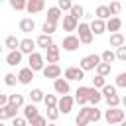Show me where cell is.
Listing matches in <instances>:
<instances>
[{
    "label": "cell",
    "instance_id": "cell-1",
    "mask_svg": "<svg viewBox=\"0 0 126 126\" xmlns=\"http://www.w3.org/2000/svg\"><path fill=\"white\" fill-rule=\"evenodd\" d=\"M124 118H126V114H124V110H122L120 106H116V108H108V110L104 112V120H106L108 124H120Z\"/></svg>",
    "mask_w": 126,
    "mask_h": 126
},
{
    "label": "cell",
    "instance_id": "cell-2",
    "mask_svg": "<svg viewBox=\"0 0 126 126\" xmlns=\"http://www.w3.org/2000/svg\"><path fill=\"white\" fill-rule=\"evenodd\" d=\"M100 63V57L96 53H91V55H85L79 63V69L81 71H94V67Z\"/></svg>",
    "mask_w": 126,
    "mask_h": 126
},
{
    "label": "cell",
    "instance_id": "cell-3",
    "mask_svg": "<svg viewBox=\"0 0 126 126\" xmlns=\"http://www.w3.org/2000/svg\"><path fill=\"white\" fill-rule=\"evenodd\" d=\"M73 104H75V100H73L71 94H61V98H57V106L55 108L59 110V114H69Z\"/></svg>",
    "mask_w": 126,
    "mask_h": 126
},
{
    "label": "cell",
    "instance_id": "cell-4",
    "mask_svg": "<svg viewBox=\"0 0 126 126\" xmlns=\"http://www.w3.org/2000/svg\"><path fill=\"white\" fill-rule=\"evenodd\" d=\"M43 65H45V61H43V55H41V53L33 51V53L28 55V67H30L33 73H35V71H41Z\"/></svg>",
    "mask_w": 126,
    "mask_h": 126
},
{
    "label": "cell",
    "instance_id": "cell-5",
    "mask_svg": "<svg viewBox=\"0 0 126 126\" xmlns=\"http://www.w3.org/2000/svg\"><path fill=\"white\" fill-rule=\"evenodd\" d=\"M77 30H79V43H83V45H89L91 41H93V33H91V30H89V24H85V22H81V24H77Z\"/></svg>",
    "mask_w": 126,
    "mask_h": 126
},
{
    "label": "cell",
    "instance_id": "cell-6",
    "mask_svg": "<svg viewBox=\"0 0 126 126\" xmlns=\"http://www.w3.org/2000/svg\"><path fill=\"white\" fill-rule=\"evenodd\" d=\"M41 73H43V77L45 79H59L61 77V67L57 65V63H47V65H43V69H41Z\"/></svg>",
    "mask_w": 126,
    "mask_h": 126
},
{
    "label": "cell",
    "instance_id": "cell-7",
    "mask_svg": "<svg viewBox=\"0 0 126 126\" xmlns=\"http://www.w3.org/2000/svg\"><path fill=\"white\" fill-rule=\"evenodd\" d=\"M79 37L77 35H73V33H69V35H65L63 37V41H61V47L65 49V51H69V53H73V51H77L79 49Z\"/></svg>",
    "mask_w": 126,
    "mask_h": 126
},
{
    "label": "cell",
    "instance_id": "cell-8",
    "mask_svg": "<svg viewBox=\"0 0 126 126\" xmlns=\"http://www.w3.org/2000/svg\"><path fill=\"white\" fill-rule=\"evenodd\" d=\"M18 51H20L22 55H30V53H33V51H35V39H32V37H24V39H20V43H18Z\"/></svg>",
    "mask_w": 126,
    "mask_h": 126
},
{
    "label": "cell",
    "instance_id": "cell-9",
    "mask_svg": "<svg viewBox=\"0 0 126 126\" xmlns=\"http://www.w3.org/2000/svg\"><path fill=\"white\" fill-rule=\"evenodd\" d=\"M63 79L65 81H83L85 79V71H81L79 67H67L63 71Z\"/></svg>",
    "mask_w": 126,
    "mask_h": 126
},
{
    "label": "cell",
    "instance_id": "cell-10",
    "mask_svg": "<svg viewBox=\"0 0 126 126\" xmlns=\"http://www.w3.org/2000/svg\"><path fill=\"white\" fill-rule=\"evenodd\" d=\"M59 55H61L59 45L51 43V45L45 49V57H43V61H47V63H57V61H59Z\"/></svg>",
    "mask_w": 126,
    "mask_h": 126
},
{
    "label": "cell",
    "instance_id": "cell-11",
    "mask_svg": "<svg viewBox=\"0 0 126 126\" xmlns=\"http://www.w3.org/2000/svg\"><path fill=\"white\" fill-rule=\"evenodd\" d=\"M45 10V0H26V12L28 14H39Z\"/></svg>",
    "mask_w": 126,
    "mask_h": 126
},
{
    "label": "cell",
    "instance_id": "cell-12",
    "mask_svg": "<svg viewBox=\"0 0 126 126\" xmlns=\"http://www.w3.org/2000/svg\"><path fill=\"white\" fill-rule=\"evenodd\" d=\"M16 79H18V83H20V85H30V83H32V79H33V71H32L30 67H22V69L18 71Z\"/></svg>",
    "mask_w": 126,
    "mask_h": 126
},
{
    "label": "cell",
    "instance_id": "cell-13",
    "mask_svg": "<svg viewBox=\"0 0 126 126\" xmlns=\"http://www.w3.org/2000/svg\"><path fill=\"white\" fill-rule=\"evenodd\" d=\"M16 116H18V108H14V106H10V104L0 106V122L12 120V118H16Z\"/></svg>",
    "mask_w": 126,
    "mask_h": 126
},
{
    "label": "cell",
    "instance_id": "cell-14",
    "mask_svg": "<svg viewBox=\"0 0 126 126\" xmlns=\"http://www.w3.org/2000/svg\"><path fill=\"white\" fill-rule=\"evenodd\" d=\"M53 89H55V93L57 94H69V91H71V85H69V81H65V79H55L53 81Z\"/></svg>",
    "mask_w": 126,
    "mask_h": 126
},
{
    "label": "cell",
    "instance_id": "cell-15",
    "mask_svg": "<svg viewBox=\"0 0 126 126\" xmlns=\"http://www.w3.org/2000/svg\"><path fill=\"white\" fill-rule=\"evenodd\" d=\"M61 22H63V30L65 32H75L77 30V24H79L71 14H63L61 16Z\"/></svg>",
    "mask_w": 126,
    "mask_h": 126
},
{
    "label": "cell",
    "instance_id": "cell-16",
    "mask_svg": "<svg viewBox=\"0 0 126 126\" xmlns=\"http://www.w3.org/2000/svg\"><path fill=\"white\" fill-rule=\"evenodd\" d=\"M104 28L108 30V32H120V28H122V20L118 18V16H110L106 22H104Z\"/></svg>",
    "mask_w": 126,
    "mask_h": 126
},
{
    "label": "cell",
    "instance_id": "cell-17",
    "mask_svg": "<svg viewBox=\"0 0 126 126\" xmlns=\"http://www.w3.org/2000/svg\"><path fill=\"white\" fill-rule=\"evenodd\" d=\"M89 30H91V33H93V35H100V33H104V32H106L104 22H102V20H98V18H93V22L89 24Z\"/></svg>",
    "mask_w": 126,
    "mask_h": 126
},
{
    "label": "cell",
    "instance_id": "cell-18",
    "mask_svg": "<svg viewBox=\"0 0 126 126\" xmlns=\"http://www.w3.org/2000/svg\"><path fill=\"white\" fill-rule=\"evenodd\" d=\"M22 53L18 51V49H14V51H8V55H6V65H10V67H16V65H20L22 63Z\"/></svg>",
    "mask_w": 126,
    "mask_h": 126
},
{
    "label": "cell",
    "instance_id": "cell-19",
    "mask_svg": "<svg viewBox=\"0 0 126 126\" xmlns=\"http://www.w3.org/2000/svg\"><path fill=\"white\" fill-rule=\"evenodd\" d=\"M102 100V94H100V91L98 89H93V87H89V94H87V102L91 104V106H96L98 102Z\"/></svg>",
    "mask_w": 126,
    "mask_h": 126
},
{
    "label": "cell",
    "instance_id": "cell-20",
    "mask_svg": "<svg viewBox=\"0 0 126 126\" xmlns=\"http://www.w3.org/2000/svg\"><path fill=\"white\" fill-rule=\"evenodd\" d=\"M61 16H63V12H61L57 6H51V8H47V20H45V22L57 24V22L61 20Z\"/></svg>",
    "mask_w": 126,
    "mask_h": 126
},
{
    "label": "cell",
    "instance_id": "cell-21",
    "mask_svg": "<svg viewBox=\"0 0 126 126\" xmlns=\"http://www.w3.org/2000/svg\"><path fill=\"white\" fill-rule=\"evenodd\" d=\"M122 45H126V37H124V33H122V32H114V33H110V47H122Z\"/></svg>",
    "mask_w": 126,
    "mask_h": 126
},
{
    "label": "cell",
    "instance_id": "cell-22",
    "mask_svg": "<svg viewBox=\"0 0 126 126\" xmlns=\"http://www.w3.org/2000/svg\"><path fill=\"white\" fill-rule=\"evenodd\" d=\"M33 30H35V22H33V18H22V20H20V32L30 33V32H33Z\"/></svg>",
    "mask_w": 126,
    "mask_h": 126
},
{
    "label": "cell",
    "instance_id": "cell-23",
    "mask_svg": "<svg viewBox=\"0 0 126 126\" xmlns=\"http://www.w3.org/2000/svg\"><path fill=\"white\" fill-rule=\"evenodd\" d=\"M53 43V37L51 35H45V33H39L35 37V47H41V49H47L49 45Z\"/></svg>",
    "mask_w": 126,
    "mask_h": 126
},
{
    "label": "cell",
    "instance_id": "cell-24",
    "mask_svg": "<svg viewBox=\"0 0 126 126\" xmlns=\"http://www.w3.org/2000/svg\"><path fill=\"white\" fill-rule=\"evenodd\" d=\"M8 104L20 110V108L24 106V94H18V93H14V94H8Z\"/></svg>",
    "mask_w": 126,
    "mask_h": 126
},
{
    "label": "cell",
    "instance_id": "cell-25",
    "mask_svg": "<svg viewBox=\"0 0 126 126\" xmlns=\"http://www.w3.org/2000/svg\"><path fill=\"white\" fill-rule=\"evenodd\" d=\"M22 108H24V118H26L28 122H30L33 116H37V114H39V112H37V106H35L33 102H30V104H24Z\"/></svg>",
    "mask_w": 126,
    "mask_h": 126
},
{
    "label": "cell",
    "instance_id": "cell-26",
    "mask_svg": "<svg viewBox=\"0 0 126 126\" xmlns=\"http://www.w3.org/2000/svg\"><path fill=\"white\" fill-rule=\"evenodd\" d=\"M87 116H89V124H91V122H98V120L102 118L98 106H91V104L87 106Z\"/></svg>",
    "mask_w": 126,
    "mask_h": 126
},
{
    "label": "cell",
    "instance_id": "cell-27",
    "mask_svg": "<svg viewBox=\"0 0 126 126\" xmlns=\"http://www.w3.org/2000/svg\"><path fill=\"white\" fill-rule=\"evenodd\" d=\"M94 16H96L98 20H102V22H106V20L110 18V12H108V6H104V4H100V6H96V10H94Z\"/></svg>",
    "mask_w": 126,
    "mask_h": 126
},
{
    "label": "cell",
    "instance_id": "cell-28",
    "mask_svg": "<svg viewBox=\"0 0 126 126\" xmlns=\"http://www.w3.org/2000/svg\"><path fill=\"white\" fill-rule=\"evenodd\" d=\"M75 124H77V126H87V124H89V116H87V106H83V108L79 110V114H77V118H75Z\"/></svg>",
    "mask_w": 126,
    "mask_h": 126
},
{
    "label": "cell",
    "instance_id": "cell-29",
    "mask_svg": "<svg viewBox=\"0 0 126 126\" xmlns=\"http://www.w3.org/2000/svg\"><path fill=\"white\" fill-rule=\"evenodd\" d=\"M69 14L79 22V18H83V16H85V8H83L81 4H73V6H71V10H69Z\"/></svg>",
    "mask_w": 126,
    "mask_h": 126
},
{
    "label": "cell",
    "instance_id": "cell-30",
    "mask_svg": "<svg viewBox=\"0 0 126 126\" xmlns=\"http://www.w3.org/2000/svg\"><path fill=\"white\" fill-rule=\"evenodd\" d=\"M110 69H112V65H108V63H98L96 67H94V71H96V75H100V77H106V75H110Z\"/></svg>",
    "mask_w": 126,
    "mask_h": 126
},
{
    "label": "cell",
    "instance_id": "cell-31",
    "mask_svg": "<svg viewBox=\"0 0 126 126\" xmlns=\"http://www.w3.org/2000/svg\"><path fill=\"white\" fill-rule=\"evenodd\" d=\"M18 43H20V39H18L16 35H8V37L4 39V47H8L10 51H14V49H18Z\"/></svg>",
    "mask_w": 126,
    "mask_h": 126
},
{
    "label": "cell",
    "instance_id": "cell-32",
    "mask_svg": "<svg viewBox=\"0 0 126 126\" xmlns=\"http://www.w3.org/2000/svg\"><path fill=\"white\" fill-rule=\"evenodd\" d=\"M98 57H100V61H102V63H108V65H112V63H114V59H116V57H114V51H110V49H104Z\"/></svg>",
    "mask_w": 126,
    "mask_h": 126
},
{
    "label": "cell",
    "instance_id": "cell-33",
    "mask_svg": "<svg viewBox=\"0 0 126 126\" xmlns=\"http://www.w3.org/2000/svg\"><path fill=\"white\" fill-rule=\"evenodd\" d=\"M43 96H45V93H43L41 89H37V87H35V89H32V93H30V98H32V102H33V104H35V102H41V100H43Z\"/></svg>",
    "mask_w": 126,
    "mask_h": 126
},
{
    "label": "cell",
    "instance_id": "cell-34",
    "mask_svg": "<svg viewBox=\"0 0 126 126\" xmlns=\"http://www.w3.org/2000/svg\"><path fill=\"white\" fill-rule=\"evenodd\" d=\"M55 30H57V24H51V22H43V26H41V32L45 35H53Z\"/></svg>",
    "mask_w": 126,
    "mask_h": 126
},
{
    "label": "cell",
    "instance_id": "cell-35",
    "mask_svg": "<svg viewBox=\"0 0 126 126\" xmlns=\"http://www.w3.org/2000/svg\"><path fill=\"white\" fill-rule=\"evenodd\" d=\"M104 100H106L108 108H116V106H120V96H118V94H110V96H104Z\"/></svg>",
    "mask_w": 126,
    "mask_h": 126
},
{
    "label": "cell",
    "instance_id": "cell-36",
    "mask_svg": "<svg viewBox=\"0 0 126 126\" xmlns=\"http://www.w3.org/2000/svg\"><path fill=\"white\" fill-rule=\"evenodd\" d=\"M8 4H10V8L16 10V12L26 10V0H8Z\"/></svg>",
    "mask_w": 126,
    "mask_h": 126
},
{
    "label": "cell",
    "instance_id": "cell-37",
    "mask_svg": "<svg viewBox=\"0 0 126 126\" xmlns=\"http://www.w3.org/2000/svg\"><path fill=\"white\" fill-rule=\"evenodd\" d=\"M108 12H110V16H118V14L122 12V4H120L118 0L110 2V6H108Z\"/></svg>",
    "mask_w": 126,
    "mask_h": 126
},
{
    "label": "cell",
    "instance_id": "cell-38",
    "mask_svg": "<svg viewBox=\"0 0 126 126\" xmlns=\"http://www.w3.org/2000/svg\"><path fill=\"white\" fill-rule=\"evenodd\" d=\"M43 102H45L47 108H55V106H57V96H55V94H45V96H43Z\"/></svg>",
    "mask_w": 126,
    "mask_h": 126
},
{
    "label": "cell",
    "instance_id": "cell-39",
    "mask_svg": "<svg viewBox=\"0 0 126 126\" xmlns=\"http://www.w3.org/2000/svg\"><path fill=\"white\" fill-rule=\"evenodd\" d=\"M30 124H32V126H47V118L41 116V114H37V116H33V118L30 120Z\"/></svg>",
    "mask_w": 126,
    "mask_h": 126
},
{
    "label": "cell",
    "instance_id": "cell-40",
    "mask_svg": "<svg viewBox=\"0 0 126 126\" xmlns=\"http://www.w3.org/2000/svg\"><path fill=\"white\" fill-rule=\"evenodd\" d=\"M104 85H106V77L94 75V79H93V89H102Z\"/></svg>",
    "mask_w": 126,
    "mask_h": 126
},
{
    "label": "cell",
    "instance_id": "cell-41",
    "mask_svg": "<svg viewBox=\"0 0 126 126\" xmlns=\"http://www.w3.org/2000/svg\"><path fill=\"white\" fill-rule=\"evenodd\" d=\"M116 89H126V73H118L116 75Z\"/></svg>",
    "mask_w": 126,
    "mask_h": 126
},
{
    "label": "cell",
    "instance_id": "cell-42",
    "mask_svg": "<svg viewBox=\"0 0 126 126\" xmlns=\"http://www.w3.org/2000/svg\"><path fill=\"white\" fill-rule=\"evenodd\" d=\"M71 6H73V2H71V0H57V8H59L61 12H69V10H71Z\"/></svg>",
    "mask_w": 126,
    "mask_h": 126
},
{
    "label": "cell",
    "instance_id": "cell-43",
    "mask_svg": "<svg viewBox=\"0 0 126 126\" xmlns=\"http://www.w3.org/2000/svg\"><path fill=\"white\" fill-rule=\"evenodd\" d=\"M4 83H6L8 87H16L18 79H16V75H14V73H6V75H4Z\"/></svg>",
    "mask_w": 126,
    "mask_h": 126
},
{
    "label": "cell",
    "instance_id": "cell-44",
    "mask_svg": "<svg viewBox=\"0 0 126 126\" xmlns=\"http://www.w3.org/2000/svg\"><path fill=\"white\" fill-rule=\"evenodd\" d=\"M100 94H102V98H104V96H110V94H116V87H114V85H104Z\"/></svg>",
    "mask_w": 126,
    "mask_h": 126
},
{
    "label": "cell",
    "instance_id": "cell-45",
    "mask_svg": "<svg viewBox=\"0 0 126 126\" xmlns=\"http://www.w3.org/2000/svg\"><path fill=\"white\" fill-rule=\"evenodd\" d=\"M114 57H116L118 61H126V45H122V47H116V53H114Z\"/></svg>",
    "mask_w": 126,
    "mask_h": 126
},
{
    "label": "cell",
    "instance_id": "cell-46",
    "mask_svg": "<svg viewBox=\"0 0 126 126\" xmlns=\"http://www.w3.org/2000/svg\"><path fill=\"white\" fill-rule=\"evenodd\" d=\"M87 94H89V87H83V85H81V87L77 89V96H75V98H85V100H87Z\"/></svg>",
    "mask_w": 126,
    "mask_h": 126
},
{
    "label": "cell",
    "instance_id": "cell-47",
    "mask_svg": "<svg viewBox=\"0 0 126 126\" xmlns=\"http://www.w3.org/2000/svg\"><path fill=\"white\" fill-rule=\"evenodd\" d=\"M57 118H59V110H57V108H47V120L55 122Z\"/></svg>",
    "mask_w": 126,
    "mask_h": 126
},
{
    "label": "cell",
    "instance_id": "cell-48",
    "mask_svg": "<svg viewBox=\"0 0 126 126\" xmlns=\"http://www.w3.org/2000/svg\"><path fill=\"white\" fill-rule=\"evenodd\" d=\"M12 126H28V120L24 116H16V118H12Z\"/></svg>",
    "mask_w": 126,
    "mask_h": 126
},
{
    "label": "cell",
    "instance_id": "cell-49",
    "mask_svg": "<svg viewBox=\"0 0 126 126\" xmlns=\"http://www.w3.org/2000/svg\"><path fill=\"white\" fill-rule=\"evenodd\" d=\"M4 104H8V94H2L0 93V106H4Z\"/></svg>",
    "mask_w": 126,
    "mask_h": 126
},
{
    "label": "cell",
    "instance_id": "cell-50",
    "mask_svg": "<svg viewBox=\"0 0 126 126\" xmlns=\"http://www.w3.org/2000/svg\"><path fill=\"white\" fill-rule=\"evenodd\" d=\"M118 126H126V122H124V120H122V122H120V124H118Z\"/></svg>",
    "mask_w": 126,
    "mask_h": 126
},
{
    "label": "cell",
    "instance_id": "cell-51",
    "mask_svg": "<svg viewBox=\"0 0 126 126\" xmlns=\"http://www.w3.org/2000/svg\"><path fill=\"white\" fill-rule=\"evenodd\" d=\"M47 126H57V124H55V122H51V124H47Z\"/></svg>",
    "mask_w": 126,
    "mask_h": 126
},
{
    "label": "cell",
    "instance_id": "cell-52",
    "mask_svg": "<svg viewBox=\"0 0 126 126\" xmlns=\"http://www.w3.org/2000/svg\"><path fill=\"white\" fill-rule=\"evenodd\" d=\"M2 49H4V45H0V53H2Z\"/></svg>",
    "mask_w": 126,
    "mask_h": 126
},
{
    "label": "cell",
    "instance_id": "cell-53",
    "mask_svg": "<svg viewBox=\"0 0 126 126\" xmlns=\"http://www.w3.org/2000/svg\"><path fill=\"white\" fill-rule=\"evenodd\" d=\"M0 126H6V124H4V122H0Z\"/></svg>",
    "mask_w": 126,
    "mask_h": 126
},
{
    "label": "cell",
    "instance_id": "cell-54",
    "mask_svg": "<svg viewBox=\"0 0 126 126\" xmlns=\"http://www.w3.org/2000/svg\"><path fill=\"white\" fill-rule=\"evenodd\" d=\"M0 2H4V0H0Z\"/></svg>",
    "mask_w": 126,
    "mask_h": 126
}]
</instances>
